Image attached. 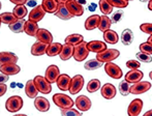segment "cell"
<instances>
[{"instance_id": "cell-1", "label": "cell", "mask_w": 152, "mask_h": 116, "mask_svg": "<svg viewBox=\"0 0 152 116\" xmlns=\"http://www.w3.org/2000/svg\"><path fill=\"white\" fill-rule=\"evenodd\" d=\"M53 102L60 109H69L74 106V101L64 93H56L53 95Z\"/></svg>"}, {"instance_id": "cell-2", "label": "cell", "mask_w": 152, "mask_h": 116, "mask_svg": "<svg viewBox=\"0 0 152 116\" xmlns=\"http://www.w3.org/2000/svg\"><path fill=\"white\" fill-rule=\"evenodd\" d=\"M23 104H24V102H23V98L21 96L12 95L6 100L5 109L8 112L12 113L18 112L19 110H21L23 108Z\"/></svg>"}, {"instance_id": "cell-3", "label": "cell", "mask_w": 152, "mask_h": 116, "mask_svg": "<svg viewBox=\"0 0 152 116\" xmlns=\"http://www.w3.org/2000/svg\"><path fill=\"white\" fill-rule=\"evenodd\" d=\"M120 52L116 49H108V50L104 51L102 53H98L96 54V59L98 61L102 62V63H109V62H112L114 59L119 57Z\"/></svg>"}, {"instance_id": "cell-4", "label": "cell", "mask_w": 152, "mask_h": 116, "mask_svg": "<svg viewBox=\"0 0 152 116\" xmlns=\"http://www.w3.org/2000/svg\"><path fill=\"white\" fill-rule=\"evenodd\" d=\"M33 82H34V84H35L36 88H37L38 92H42V93H44V94H49L52 91L51 83H49L45 77L36 76L35 78L33 79Z\"/></svg>"}, {"instance_id": "cell-5", "label": "cell", "mask_w": 152, "mask_h": 116, "mask_svg": "<svg viewBox=\"0 0 152 116\" xmlns=\"http://www.w3.org/2000/svg\"><path fill=\"white\" fill-rule=\"evenodd\" d=\"M89 51L87 49V43L83 42L82 44L78 45V46L75 47L74 50V58L76 61H83L84 59H86L88 57Z\"/></svg>"}, {"instance_id": "cell-6", "label": "cell", "mask_w": 152, "mask_h": 116, "mask_svg": "<svg viewBox=\"0 0 152 116\" xmlns=\"http://www.w3.org/2000/svg\"><path fill=\"white\" fill-rule=\"evenodd\" d=\"M104 72L107 73V75L109 77H111L113 79H120L123 76L121 68L117 64L113 63V62H109V63L104 64Z\"/></svg>"}, {"instance_id": "cell-7", "label": "cell", "mask_w": 152, "mask_h": 116, "mask_svg": "<svg viewBox=\"0 0 152 116\" xmlns=\"http://www.w3.org/2000/svg\"><path fill=\"white\" fill-rule=\"evenodd\" d=\"M65 5L67 7L68 12L74 17H80L84 14L83 5L78 3V1H76V0H67V1H65Z\"/></svg>"}, {"instance_id": "cell-8", "label": "cell", "mask_w": 152, "mask_h": 116, "mask_svg": "<svg viewBox=\"0 0 152 116\" xmlns=\"http://www.w3.org/2000/svg\"><path fill=\"white\" fill-rule=\"evenodd\" d=\"M60 76V70H59V68L55 64H52V65L48 66V68L46 70V74H45V78L47 79L49 83H56L57 79Z\"/></svg>"}, {"instance_id": "cell-9", "label": "cell", "mask_w": 152, "mask_h": 116, "mask_svg": "<svg viewBox=\"0 0 152 116\" xmlns=\"http://www.w3.org/2000/svg\"><path fill=\"white\" fill-rule=\"evenodd\" d=\"M84 86V78L82 75H76L74 78H72V82L69 85V92L72 94H77L79 91L82 90Z\"/></svg>"}, {"instance_id": "cell-10", "label": "cell", "mask_w": 152, "mask_h": 116, "mask_svg": "<svg viewBox=\"0 0 152 116\" xmlns=\"http://www.w3.org/2000/svg\"><path fill=\"white\" fill-rule=\"evenodd\" d=\"M143 109V101L141 98H134L127 108L128 116H139Z\"/></svg>"}, {"instance_id": "cell-11", "label": "cell", "mask_w": 152, "mask_h": 116, "mask_svg": "<svg viewBox=\"0 0 152 116\" xmlns=\"http://www.w3.org/2000/svg\"><path fill=\"white\" fill-rule=\"evenodd\" d=\"M75 105L76 107L82 112H85V111L90 110L91 108V101L89 98H87L86 95H80L76 98L75 101Z\"/></svg>"}, {"instance_id": "cell-12", "label": "cell", "mask_w": 152, "mask_h": 116, "mask_svg": "<svg viewBox=\"0 0 152 116\" xmlns=\"http://www.w3.org/2000/svg\"><path fill=\"white\" fill-rule=\"evenodd\" d=\"M18 56L12 52H0V66L6 64H17Z\"/></svg>"}, {"instance_id": "cell-13", "label": "cell", "mask_w": 152, "mask_h": 116, "mask_svg": "<svg viewBox=\"0 0 152 116\" xmlns=\"http://www.w3.org/2000/svg\"><path fill=\"white\" fill-rule=\"evenodd\" d=\"M150 88H151V83L147 82V81H143V82L140 81V82L134 83V85H132L129 91L132 94H141L148 91Z\"/></svg>"}, {"instance_id": "cell-14", "label": "cell", "mask_w": 152, "mask_h": 116, "mask_svg": "<svg viewBox=\"0 0 152 116\" xmlns=\"http://www.w3.org/2000/svg\"><path fill=\"white\" fill-rule=\"evenodd\" d=\"M87 49L89 52H94L96 54L108 50L106 43L100 42V40H91V42L87 43Z\"/></svg>"}, {"instance_id": "cell-15", "label": "cell", "mask_w": 152, "mask_h": 116, "mask_svg": "<svg viewBox=\"0 0 152 116\" xmlns=\"http://www.w3.org/2000/svg\"><path fill=\"white\" fill-rule=\"evenodd\" d=\"M36 40L37 42L44 43V44L50 45L53 43V35L49 30L45 29V28H39L36 33Z\"/></svg>"}, {"instance_id": "cell-16", "label": "cell", "mask_w": 152, "mask_h": 116, "mask_svg": "<svg viewBox=\"0 0 152 116\" xmlns=\"http://www.w3.org/2000/svg\"><path fill=\"white\" fill-rule=\"evenodd\" d=\"M45 15H46V12H45L44 8H42V4L37 5L36 7L32 8V10L29 12V21L37 23L44 19Z\"/></svg>"}, {"instance_id": "cell-17", "label": "cell", "mask_w": 152, "mask_h": 116, "mask_svg": "<svg viewBox=\"0 0 152 116\" xmlns=\"http://www.w3.org/2000/svg\"><path fill=\"white\" fill-rule=\"evenodd\" d=\"M55 16L64 21L69 20V19H72V17H74L68 12L67 7H66V5H65V1H59V7H58V10L55 12Z\"/></svg>"}, {"instance_id": "cell-18", "label": "cell", "mask_w": 152, "mask_h": 116, "mask_svg": "<svg viewBox=\"0 0 152 116\" xmlns=\"http://www.w3.org/2000/svg\"><path fill=\"white\" fill-rule=\"evenodd\" d=\"M100 92H102V95L104 96L106 100H112V98H114L115 95H116L117 90H116V87L113 84H111V83H106V84L102 87Z\"/></svg>"}, {"instance_id": "cell-19", "label": "cell", "mask_w": 152, "mask_h": 116, "mask_svg": "<svg viewBox=\"0 0 152 116\" xmlns=\"http://www.w3.org/2000/svg\"><path fill=\"white\" fill-rule=\"evenodd\" d=\"M143 77H144V74H143V72H141V70H129L128 73H126L124 80H125L126 82L129 83V84L130 83H134H134L140 82V81L143 79Z\"/></svg>"}, {"instance_id": "cell-20", "label": "cell", "mask_w": 152, "mask_h": 116, "mask_svg": "<svg viewBox=\"0 0 152 116\" xmlns=\"http://www.w3.org/2000/svg\"><path fill=\"white\" fill-rule=\"evenodd\" d=\"M72 82V78H70L68 75L66 74H62L59 76V78L57 79V87L61 90V91H67L69 90V85Z\"/></svg>"}, {"instance_id": "cell-21", "label": "cell", "mask_w": 152, "mask_h": 116, "mask_svg": "<svg viewBox=\"0 0 152 116\" xmlns=\"http://www.w3.org/2000/svg\"><path fill=\"white\" fill-rule=\"evenodd\" d=\"M42 6L45 12L48 14H55L58 10L59 1H57V0H44L42 2Z\"/></svg>"}, {"instance_id": "cell-22", "label": "cell", "mask_w": 152, "mask_h": 116, "mask_svg": "<svg viewBox=\"0 0 152 116\" xmlns=\"http://www.w3.org/2000/svg\"><path fill=\"white\" fill-rule=\"evenodd\" d=\"M34 106L39 112H47L50 110V103L46 98L42 96H37L34 100Z\"/></svg>"}, {"instance_id": "cell-23", "label": "cell", "mask_w": 152, "mask_h": 116, "mask_svg": "<svg viewBox=\"0 0 152 116\" xmlns=\"http://www.w3.org/2000/svg\"><path fill=\"white\" fill-rule=\"evenodd\" d=\"M49 45L44 44V43L36 42L32 45L31 47V54L34 56H42L44 54H47V49Z\"/></svg>"}, {"instance_id": "cell-24", "label": "cell", "mask_w": 152, "mask_h": 116, "mask_svg": "<svg viewBox=\"0 0 152 116\" xmlns=\"http://www.w3.org/2000/svg\"><path fill=\"white\" fill-rule=\"evenodd\" d=\"M21 70L20 66L17 64H6V65L0 66V73L7 76H14V75L19 74Z\"/></svg>"}, {"instance_id": "cell-25", "label": "cell", "mask_w": 152, "mask_h": 116, "mask_svg": "<svg viewBox=\"0 0 152 116\" xmlns=\"http://www.w3.org/2000/svg\"><path fill=\"white\" fill-rule=\"evenodd\" d=\"M99 21L100 16H98V15L90 16L85 21V28H86V30H94L99 26Z\"/></svg>"}, {"instance_id": "cell-26", "label": "cell", "mask_w": 152, "mask_h": 116, "mask_svg": "<svg viewBox=\"0 0 152 116\" xmlns=\"http://www.w3.org/2000/svg\"><path fill=\"white\" fill-rule=\"evenodd\" d=\"M25 92H26V95L30 98H37L38 90L36 88L35 84H34L33 80L27 81L26 85H25Z\"/></svg>"}, {"instance_id": "cell-27", "label": "cell", "mask_w": 152, "mask_h": 116, "mask_svg": "<svg viewBox=\"0 0 152 116\" xmlns=\"http://www.w3.org/2000/svg\"><path fill=\"white\" fill-rule=\"evenodd\" d=\"M74 50H75L74 46L64 44L63 47H62V50H61L60 54H59L60 59L61 60H68L69 58H72V56H74Z\"/></svg>"}, {"instance_id": "cell-28", "label": "cell", "mask_w": 152, "mask_h": 116, "mask_svg": "<svg viewBox=\"0 0 152 116\" xmlns=\"http://www.w3.org/2000/svg\"><path fill=\"white\" fill-rule=\"evenodd\" d=\"M63 45H61L60 43H52L48 46L47 49V55L50 57H54L56 55H59L62 50Z\"/></svg>"}, {"instance_id": "cell-29", "label": "cell", "mask_w": 152, "mask_h": 116, "mask_svg": "<svg viewBox=\"0 0 152 116\" xmlns=\"http://www.w3.org/2000/svg\"><path fill=\"white\" fill-rule=\"evenodd\" d=\"M84 42V37L81 34H70V35L65 37V44L70 45V46H78Z\"/></svg>"}, {"instance_id": "cell-30", "label": "cell", "mask_w": 152, "mask_h": 116, "mask_svg": "<svg viewBox=\"0 0 152 116\" xmlns=\"http://www.w3.org/2000/svg\"><path fill=\"white\" fill-rule=\"evenodd\" d=\"M38 25L37 23L32 22V21H26V24H25V29L24 32L29 36H36V33L38 31Z\"/></svg>"}, {"instance_id": "cell-31", "label": "cell", "mask_w": 152, "mask_h": 116, "mask_svg": "<svg viewBox=\"0 0 152 116\" xmlns=\"http://www.w3.org/2000/svg\"><path fill=\"white\" fill-rule=\"evenodd\" d=\"M0 20H1V23L7 24L10 26V25L14 24L15 22H17L19 19L12 12H2L0 15Z\"/></svg>"}, {"instance_id": "cell-32", "label": "cell", "mask_w": 152, "mask_h": 116, "mask_svg": "<svg viewBox=\"0 0 152 116\" xmlns=\"http://www.w3.org/2000/svg\"><path fill=\"white\" fill-rule=\"evenodd\" d=\"M104 40H106L108 44L114 45L118 42L119 37H118V34L116 33V31L110 29V30H108V31L104 32Z\"/></svg>"}, {"instance_id": "cell-33", "label": "cell", "mask_w": 152, "mask_h": 116, "mask_svg": "<svg viewBox=\"0 0 152 116\" xmlns=\"http://www.w3.org/2000/svg\"><path fill=\"white\" fill-rule=\"evenodd\" d=\"M112 25V20H111L109 17L107 16H100V21H99V26H98V29L102 32H106L108 30H110V27Z\"/></svg>"}, {"instance_id": "cell-34", "label": "cell", "mask_w": 152, "mask_h": 116, "mask_svg": "<svg viewBox=\"0 0 152 116\" xmlns=\"http://www.w3.org/2000/svg\"><path fill=\"white\" fill-rule=\"evenodd\" d=\"M134 40V33L130 29H125L122 31V34H121V42L123 45L125 46H128L130 45Z\"/></svg>"}, {"instance_id": "cell-35", "label": "cell", "mask_w": 152, "mask_h": 116, "mask_svg": "<svg viewBox=\"0 0 152 116\" xmlns=\"http://www.w3.org/2000/svg\"><path fill=\"white\" fill-rule=\"evenodd\" d=\"M25 24H26V21L23 19V20H18L17 22H15L14 24L10 25V29L12 30L14 33H21V32L24 31L25 29Z\"/></svg>"}, {"instance_id": "cell-36", "label": "cell", "mask_w": 152, "mask_h": 116, "mask_svg": "<svg viewBox=\"0 0 152 116\" xmlns=\"http://www.w3.org/2000/svg\"><path fill=\"white\" fill-rule=\"evenodd\" d=\"M12 14L19 20H23L24 17H26L27 14H28V10H27V7L25 5H18V6H15L14 10H12Z\"/></svg>"}, {"instance_id": "cell-37", "label": "cell", "mask_w": 152, "mask_h": 116, "mask_svg": "<svg viewBox=\"0 0 152 116\" xmlns=\"http://www.w3.org/2000/svg\"><path fill=\"white\" fill-rule=\"evenodd\" d=\"M98 5H99V8H100V12L107 16V15H110L113 10V6L111 5L110 3L108 2V0H100L98 2Z\"/></svg>"}, {"instance_id": "cell-38", "label": "cell", "mask_w": 152, "mask_h": 116, "mask_svg": "<svg viewBox=\"0 0 152 116\" xmlns=\"http://www.w3.org/2000/svg\"><path fill=\"white\" fill-rule=\"evenodd\" d=\"M100 66H102V62L98 61L97 59L88 60V61L84 64L85 70H97V68H99Z\"/></svg>"}, {"instance_id": "cell-39", "label": "cell", "mask_w": 152, "mask_h": 116, "mask_svg": "<svg viewBox=\"0 0 152 116\" xmlns=\"http://www.w3.org/2000/svg\"><path fill=\"white\" fill-rule=\"evenodd\" d=\"M99 88H100V81L98 79H92V80L88 82V84H87V91L90 92V93L97 91Z\"/></svg>"}, {"instance_id": "cell-40", "label": "cell", "mask_w": 152, "mask_h": 116, "mask_svg": "<svg viewBox=\"0 0 152 116\" xmlns=\"http://www.w3.org/2000/svg\"><path fill=\"white\" fill-rule=\"evenodd\" d=\"M130 84L128 82H126L125 80L122 81V82L119 83V91H120L121 95L126 96L130 93Z\"/></svg>"}, {"instance_id": "cell-41", "label": "cell", "mask_w": 152, "mask_h": 116, "mask_svg": "<svg viewBox=\"0 0 152 116\" xmlns=\"http://www.w3.org/2000/svg\"><path fill=\"white\" fill-rule=\"evenodd\" d=\"M108 2L113 6L117 8H124L128 5L127 0H108Z\"/></svg>"}, {"instance_id": "cell-42", "label": "cell", "mask_w": 152, "mask_h": 116, "mask_svg": "<svg viewBox=\"0 0 152 116\" xmlns=\"http://www.w3.org/2000/svg\"><path fill=\"white\" fill-rule=\"evenodd\" d=\"M61 115L62 116H82V113L79 112L76 109H61Z\"/></svg>"}, {"instance_id": "cell-43", "label": "cell", "mask_w": 152, "mask_h": 116, "mask_svg": "<svg viewBox=\"0 0 152 116\" xmlns=\"http://www.w3.org/2000/svg\"><path fill=\"white\" fill-rule=\"evenodd\" d=\"M140 52L145 53V54H148V55H152V44H150V43H148V42L141 44Z\"/></svg>"}, {"instance_id": "cell-44", "label": "cell", "mask_w": 152, "mask_h": 116, "mask_svg": "<svg viewBox=\"0 0 152 116\" xmlns=\"http://www.w3.org/2000/svg\"><path fill=\"white\" fill-rule=\"evenodd\" d=\"M137 58L140 62H144V63H150L152 61V57L148 54H145V53L139 52L137 54Z\"/></svg>"}, {"instance_id": "cell-45", "label": "cell", "mask_w": 152, "mask_h": 116, "mask_svg": "<svg viewBox=\"0 0 152 116\" xmlns=\"http://www.w3.org/2000/svg\"><path fill=\"white\" fill-rule=\"evenodd\" d=\"M126 66H127L130 70H137L140 68L141 63L138 60H128V61L126 62Z\"/></svg>"}, {"instance_id": "cell-46", "label": "cell", "mask_w": 152, "mask_h": 116, "mask_svg": "<svg viewBox=\"0 0 152 116\" xmlns=\"http://www.w3.org/2000/svg\"><path fill=\"white\" fill-rule=\"evenodd\" d=\"M123 16H124V12H123V10H117L116 12H115L114 15H113V17H112V24L113 23H118V22H120V21L122 20V18H123Z\"/></svg>"}, {"instance_id": "cell-47", "label": "cell", "mask_w": 152, "mask_h": 116, "mask_svg": "<svg viewBox=\"0 0 152 116\" xmlns=\"http://www.w3.org/2000/svg\"><path fill=\"white\" fill-rule=\"evenodd\" d=\"M140 29L142 30L144 33L152 35V23H144V24H142L140 26Z\"/></svg>"}, {"instance_id": "cell-48", "label": "cell", "mask_w": 152, "mask_h": 116, "mask_svg": "<svg viewBox=\"0 0 152 116\" xmlns=\"http://www.w3.org/2000/svg\"><path fill=\"white\" fill-rule=\"evenodd\" d=\"M12 3H14L16 6L18 5H26L27 3V0H10Z\"/></svg>"}, {"instance_id": "cell-49", "label": "cell", "mask_w": 152, "mask_h": 116, "mask_svg": "<svg viewBox=\"0 0 152 116\" xmlns=\"http://www.w3.org/2000/svg\"><path fill=\"white\" fill-rule=\"evenodd\" d=\"M8 79H10V76L4 74H0V84H5V82H7Z\"/></svg>"}, {"instance_id": "cell-50", "label": "cell", "mask_w": 152, "mask_h": 116, "mask_svg": "<svg viewBox=\"0 0 152 116\" xmlns=\"http://www.w3.org/2000/svg\"><path fill=\"white\" fill-rule=\"evenodd\" d=\"M6 90H7V86H6V84H0V98L5 94Z\"/></svg>"}, {"instance_id": "cell-51", "label": "cell", "mask_w": 152, "mask_h": 116, "mask_svg": "<svg viewBox=\"0 0 152 116\" xmlns=\"http://www.w3.org/2000/svg\"><path fill=\"white\" fill-rule=\"evenodd\" d=\"M26 5H28V6H37L36 5V2L35 1H27V3H26Z\"/></svg>"}, {"instance_id": "cell-52", "label": "cell", "mask_w": 152, "mask_h": 116, "mask_svg": "<svg viewBox=\"0 0 152 116\" xmlns=\"http://www.w3.org/2000/svg\"><path fill=\"white\" fill-rule=\"evenodd\" d=\"M143 116H152V109H151V110H149V111H147V112L145 113Z\"/></svg>"}, {"instance_id": "cell-53", "label": "cell", "mask_w": 152, "mask_h": 116, "mask_svg": "<svg viewBox=\"0 0 152 116\" xmlns=\"http://www.w3.org/2000/svg\"><path fill=\"white\" fill-rule=\"evenodd\" d=\"M96 7V4H91V5H89V10H94Z\"/></svg>"}, {"instance_id": "cell-54", "label": "cell", "mask_w": 152, "mask_h": 116, "mask_svg": "<svg viewBox=\"0 0 152 116\" xmlns=\"http://www.w3.org/2000/svg\"><path fill=\"white\" fill-rule=\"evenodd\" d=\"M148 8H149L150 10H152V0H151V1H149V2H148Z\"/></svg>"}, {"instance_id": "cell-55", "label": "cell", "mask_w": 152, "mask_h": 116, "mask_svg": "<svg viewBox=\"0 0 152 116\" xmlns=\"http://www.w3.org/2000/svg\"><path fill=\"white\" fill-rule=\"evenodd\" d=\"M147 42L150 43V44H152V35L149 36V37H148V40H147Z\"/></svg>"}, {"instance_id": "cell-56", "label": "cell", "mask_w": 152, "mask_h": 116, "mask_svg": "<svg viewBox=\"0 0 152 116\" xmlns=\"http://www.w3.org/2000/svg\"><path fill=\"white\" fill-rule=\"evenodd\" d=\"M14 116H27L26 114H16V115H14Z\"/></svg>"}, {"instance_id": "cell-57", "label": "cell", "mask_w": 152, "mask_h": 116, "mask_svg": "<svg viewBox=\"0 0 152 116\" xmlns=\"http://www.w3.org/2000/svg\"><path fill=\"white\" fill-rule=\"evenodd\" d=\"M149 77H150V79L152 80V72H150V74H149Z\"/></svg>"}, {"instance_id": "cell-58", "label": "cell", "mask_w": 152, "mask_h": 116, "mask_svg": "<svg viewBox=\"0 0 152 116\" xmlns=\"http://www.w3.org/2000/svg\"><path fill=\"white\" fill-rule=\"evenodd\" d=\"M0 10H1V1H0Z\"/></svg>"}, {"instance_id": "cell-59", "label": "cell", "mask_w": 152, "mask_h": 116, "mask_svg": "<svg viewBox=\"0 0 152 116\" xmlns=\"http://www.w3.org/2000/svg\"><path fill=\"white\" fill-rule=\"evenodd\" d=\"M0 27H1V20H0Z\"/></svg>"}]
</instances>
